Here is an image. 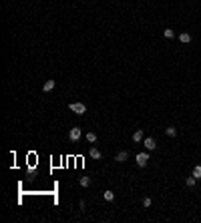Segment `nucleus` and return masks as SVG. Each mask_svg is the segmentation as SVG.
I'll use <instances>...</instances> for the list:
<instances>
[{
  "label": "nucleus",
  "instance_id": "obj_12",
  "mask_svg": "<svg viewBox=\"0 0 201 223\" xmlns=\"http://www.w3.org/2000/svg\"><path fill=\"white\" fill-rule=\"evenodd\" d=\"M165 135H167V137H175V135H177V129H175V127H167V129H165Z\"/></svg>",
  "mask_w": 201,
  "mask_h": 223
},
{
  "label": "nucleus",
  "instance_id": "obj_7",
  "mask_svg": "<svg viewBox=\"0 0 201 223\" xmlns=\"http://www.w3.org/2000/svg\"><path fill=\"white\" fill-rule=\"evenodd\" d=\"M179 40H181L183 44H187V42H191V34L189 32H181L179 34Z\"/></svg>",
  "mask_w": 201,
  "mask_h": 223
},
{
  "label": "nucleus",
  "instance_id": "obj_11",
  "mask_svg": "<svg viewBox=\"0 0 201 223\" xmlns=\"http://www.w3.org/2000/svg\"><path fill=\"white\" fill-rule=\"evenodd\" d=\"M103 199L105 201H113L115 199V193H113V191H105V193H103Z\"/></svg>",
  "mask_w": 201,
  "mask_h": 223
},
{
  "label": "nucleus",
  "instance_id": "obj_6",
  "mask_svg": "<svg viewBox=\"0 0 201 223\" xmlns=\"http://www.w3.org/2000/svg\"><path fill=\"white\" fill-rule=\"evenodd\" d=\"M55 87H56V82H55V80H46V82H45V87H42V90H45V92H50V90L55 89Z\"/></svg>",
  "mask_w": 201,
  "mask_h": 223
},
{
  "label": "nucleus",
  "instance_id": "obj_16",
  "mask_svg": "<svg viewBox=\"0 0 201 223\" xmlns=\"http://www.w3.org/2000/svg\"><path fill=\"white\" fill-rule=\"evenodd\" d=\"M163 36H165V38H173V30H171V28H165V30H163Z\"/></svg>",
  "mask_w": 201,
  "mask_h": 223
},
{
  "label": "nucleus",
  "instance_id": "obj_5",
  "mask_svg": "<svg viewBox=\"0 0 201 223\" xmlns=\"http://www.w3.org/2000/svg\"><path fill=\"white\" fill-rule=\"evenodd\" d=\"M127 157H129V153H127V151H119V153H117V157H115V161H117V163H125V161H127Z\"/></svg>",
  "mask_w": 201,
  "mask_h": 223
},
{
  "label": "nucleus",
  "instance_id": "obj_14",
  "mask_svg": "<svg viewBox=\"0 0 201 223\" xmlns=\"http://www.w3.org/2000/svg\"><path fill=\"white\" fill-rule=\"evenodd\" d=\"M87 141H89V143H93V145H95V143H97V135L93 133V131H90V133H87Z\"/></svg>",
  "mask_w": 201,
  "mask_h": 223
},
{
  "label": "nucleus",
  "instance_id": "obj_9",
  "mask_svg": "<svg viewBox=\"0 0 201 223\" xmlns=\"http://www.w3.org/2000/svg\"><path fill=\"white\" fill-rule=\"evenodd\" d=\"M141 139H143V129H139V131H135V133H133V141H135V143H139Z\"/></svg>",
  "mask_w": 201,
  "mask_h": 223
},
{
  "label": "nucleus",
  "instance_id": "obj_10",
  "mask_svg": "<svg viewBox=\"0 0 201 223\" xmlns=\"http://www.w3.org/2000/svg\"><path fill=\"white\" fill-rule=\"evenodd\" d=\"M195 183H197V179L193 177V175H191V177H187V179H185V185H187V187H195Z\"/></svg>",
  "mask_w": 201,
  "mask_h": 223
},
{
  "label": "nucleus",
  "instance_id": "obj_2",
  "mask_svg": "<svg viewBox=\"0 0 201 223\" xmlns=\"http://www.w3.org/2000/svg\"><path fill=\"white\" fill-rule=\"evenodd\" d=\"M135 161H137V165H139V167H145L147 163H149V153H137Z\"/></svg>",
  "mask_w": 201,
  "mask_h": 223
},
{
  "label": "nucleus",
  "instance_id": "obj_4",
  "mask_svg": "<svg viewBox=\"0 0 201 223\" xmlns=\"http://www.w3.org/2000/svg\"><path fill=\"white\" fill-rule=\"evenodd\" d=\"M145 147H147V151H155V149H157V145H155V139L147 137V139H145Z\"/></svg>",
  "mask_w": 201,
  "mask_h": 223
},
{
  "label": "nucleus",
  "instance_id": "obj_1",
  "mask_svg": "<svg viewBox=\"0 0 201 223\" xmlns=\"http://www.w3.org/2000/svg\"><path fill=\"white\" fill-rule=\"evenodd\" d=\"M68 109L73 113H77V115H85V113H87V105H85V103H70Z\"/></svg>",
  "mask_w": 201,
  "mask_h": 223
},
{
  "label": "nucleus",
  "instance_id": "obj_17",
  "mask_svg": "<svg viewBox=\"0 0 201 223\" xmlns=\"http://www.w3.org/2000/svg\"><path fill=\"white\" fill-rule=\"evenodd\" d=\"M143 207H151V199H149V197L143 199Z\"/></svg>",
  "mask_w": 201,
  "mask_h": 223
},
{
  "label": "nucleus",
  "instance_id": "obj_8",
  "mask_svg": "<svg viewBox=\"0 0 201 223\" xmlns=\"http://www.w3.org/2000/svg\"><path fill=\"white\" fill-rule=\"evenodd\" d=\"M89 155L93 157V159H100L103 157V153H100L99 149H95V147H90V151H89Z\"/></svg>",
  "mask_w": 201,
  "mask_h": 223
},
{
  "label": "nucleus",
  "instance_id": "obj_13",
  "mask_svg": "<svg viewBox=\"0 0 201 223\" xmlns=\"http://www.w3.org/2000/svg\"><path fill=\"white\" fill-rule=\"evenodd\" d=\"M193 177L201 179V165H195V167H193Z\"/></svg>",
  "mask_w": 201,
  "mask_h": 223
},
{
  "label": "nucleus",
  "instance_id": "obj_3",
  "mask_svg": "<svg viewBox=\"0 0 201 223\" xmlns=\"http://www.w3.org/2000/svg\"><path fill=\"white\" fill-rule=\"evenodd\" d=\"M83 137V131H80V127H73L70 131H68V139L70 141H78Z\"/></svg>",
  "mask_w": 201,
  "mask_h": 223
},
{
  "label": "nucleus",
  "instance_id": "obj_15",
  "mask_svg": "<svg viewBox=\"0 0 201 223\" xmlns=\"http://www.w3.org/2000/svg\"><path fill=\"white\" fill-rule=\"evenodd\" d=\"M80 185H83V187H89V185H90V179L89 177H80Z\"/></svg>",
  "mask_w": 201,
  "mask_h": 223
}]
</instances>
